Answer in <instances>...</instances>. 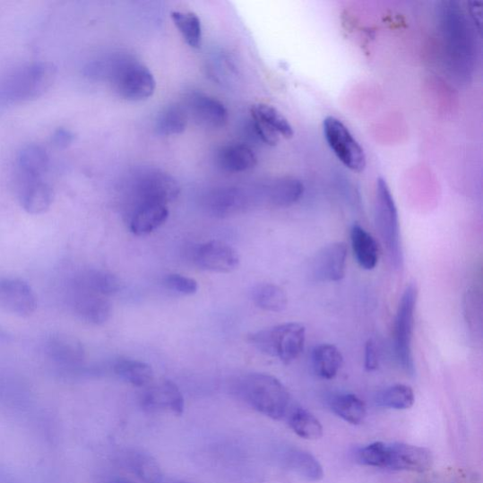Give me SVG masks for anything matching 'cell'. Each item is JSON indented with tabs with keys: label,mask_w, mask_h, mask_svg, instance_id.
Returning a JSON list of instances; mask_svg holds the SVG:
<instances>
[{
	"label": "cell",
	"mask_w": 483,
	"mask_h": 483,
	"mask_svg": "<svg viewBox=\"0 0 483 483\" xmlns=\"http://www.w3.org/2000/svg\"><path fill=\"white\" fill-rule=\"evenodd\" d=\"M86 71L88 76L110 79L117 95L126 100H145L155 92L156 81L150 69L131 57L99 61Z\"/></svg>",
	"instance_id": "cell-1"
},
{
	"label": "cell",
	"mask_w": 483,
	"mask_h": 483,
	"mask_svg": "<svg viewBox=\"0 0 483 483\" xmlns=\"http://www.w3.org/2000/svg\"><path fill=\"white\" fill-rule=\"evenodd\" d=\"M57 67L49 62H35L16 67L0 81V102L22 103L46 94L57 78Z\"/></svg>",
	"instance_id": "cell-2"
},
{
	"label": "cell",
	"mask_w": 483,
	"mask_h": 483,
	"mask_svg": "<svg viewBox=\"0 0 483 483\" xmlns=\"http://www.w3.org/2000/svg\"><path fill=\"white\" fill-rule=\"evenodd\" d=\"M241 398L260 414L274 420H280L288 414L291 403L288 389L273 375L252 373L244 377L238 385Z\"/></svg>",
	"instance_id": "cell-3"
},
{
	"label": "cell",
	"mask_w": 483,
	"mask_h": 483,
	"mask_svg": "<svg viewBox=\"0 0 483 483\" xmlns=\"http://www.w3.org/2000/svg\"><path fill=\"white\" fill-rule=\"evenodd\" d=\"M248 340L262 353L289 365L306 346V330L303 325L291 322L254 332L248 336Z\"/></svg>",
	"instance_id": "cell-4"
},
{
	"label": "cell",
	"mask_w": 483,
	"mask_h": 483,
	"mask_svg": "<svg viewBox=\"0 0 483 483\" xmlns=\"http://www.w3.org/2000/svg\"><path fill=\"white\" fill-rule=\"evenodd\" d=\"M375 220L392 265L400 270L403 265V249L399 212L390 188L383 177L378 178L375 188Z\"/></svg>",
	"instance_id": "cell-5"
},
{
	"label": "cell",
	"mask_w": 483,
	"mask_h": 483,
	"mask_svg": "<svg viewBox=\"0 0 483 483\" xmlns=\"http://www.w3.org/2000/svg\"><path fill=\"white\" fill-rule=\"evenodd\" d=\"M418 291L417 285L407 286L399 304L395 322V353L401 367L410 375H415L413 336L415 312Z\"/></svg>",
	"instance_id": "cell-6"
},
{
	"label": "cell",
	"mask_w": 483,
	"mask_h": 483,
	"mask_svg": "<svg viewBox=\"0 0 483 483\" xmlns=\"http://www.w3.org/2000/svg\"><path fill=\"white\" fill-rule=\"evenodd\" d=\"M328 145L339 160L349 169L361 173L367 167V156L359 142L353 137L345 125L333 116L323 124Z\"/></svg>",
	"instance_id": "cell-7"
},
{
	"label": "cell",
	"mask_w": 483,
	"mask_h": 483,
	"mask_svg": "<svg viewBox=\"0 0 483 483\" xmlns=\"http://www.w3.org/2000/svg\"><path fill=\"white\" fill-rule=\"evenodd\" d=\"M180 187L175 178L162 171H148L137 177L134 185V206L144 203L168 205L177 198Z\"/></svg>",
	"instance_id": "cell-8"
},
{
	"label": "cell",
	"mask_w": 483,
	"mask_h": 483,
	"mask_svg": "<svg viewBox=\"0 0 483 483\" xmlns=\"http://www.w3.org/2000/svg\"><path fill=\"white\" fill-rule=\"evenodd\" d=\"M433 463L432 453L424 447L402 443L385 445L384 470L424 473Z\"/></svg>",
	"instance_id": "cell-9"
},
{
	"label": "cell",
	"mask_w": 483,
	"mask_h": 483,
	"mask_svg": "<svg viewBox=\"0 0 483 483\" xmlns=\"http://www.w3.org/2000/svg\"><path fill=\"white\" fill-rule=\"evenodd\" d=\"M37 295L22 279H0V307L17 316L28 317L37 311Z\"/></svg>",
	"instance_id": "cell-10"
},
{
	"label": "cell",
	"mask_w": 483,
	"mask_h": 483,
	"mask_svg": "<svg viewBox=\"0 0 483 483\" xmlns=\"http://www.w3.org/2000/svg\"><path fill=\"white\" fill-rule=\"evenodd\" d=\"M194 261L201 270L229 273L239 266L240 257L234 247L224 242L213 240L196 248Z\"/></svg>",
	"instance_id": "cell-11"
},
{
	"label": "cell",
	"mask_w": 483,
	"mask_h": 483,
	"mask_svg": "<svg viewBox=\"0 0 483 483\" xmlns=\"http://www.w3.org/2000/svg\"><path fill=\"white\" fill-rule=\"evenodd\" d=\"M348 248L344 243L331 244L317 253L314 257L310 272L318 281H339L346 274Z\"/></svg>",
	"instance_id": "cell-12"
},
{
	"label": "cell",
	"mask_w": 483,
	"mask_h": 483,
	"mask_svg": "<svg viewBox=\"0 0 483 483\" xmlns=\"http://www.w3.org/2000/svg\"><path fill=\"white\" fill-rule=\"evenodd\" d=\"M73 306L77 315L93 325H103L111 318L112 303L108 298L73 283Z\"/></svg>",
	"instance_id": "cell-13"
},
{
	"label": "cell",
	"mask_w": 483,
	"mask_h": 483,
	"mask_svg": "<svg viewBox=\"0 0 483 483\" xmlns=\"http://www.w3.org/2000/svg\"><path fill=\"white\" fill-rule=\"evenodd\" d=\"M141 404L149 413L164 410L182 416L185 410L183 393L171 381L160 382L150 387L142 395Z\"/></svg>",
	"instance_id": "cell-14"
},
{
	"label": "cell",
	"mask_w": 483,
	"mask_h": 483,
	"mask_svg": "<svg viewBox=\"0 0 483 483\" xmlns=\"http://www.w3.org/2000/svg\"><path fill=\"white\" fill-rule=\"evenodd\" d=\"M50 157L47 151L38 144L23 147L16 158L17 181L19 184L47 181Z\"/></svg>",
	"instance_id": "cell-15"
},
{
	"label": "cell",
	"mask_w": 483,
	"mask_h": 483,
	"mask_svg": "<svg viewBox=\"0 0 483 483\" xmlns=\"http://www.w3.org/2000/svg\"><path fill=\"white\" fill-rule=\"evenodd\" d=\"M185 110L196 124L207 129L222 128L229 118L222 102L203 93H192L188 97Z\"/></svg>",
	"instance_id": "cell-16"
},
{
	"label": "cell",
	"mask_w": 483,
	"mask_h": 483,
	"mask_svg": "<svg viewBox=\"0 0 483 483\" xmlns=\"http://www.w3.org/2000/svg\"><path fill=\"white\" fill-rule=\"evenodd\" d=\"M47 352L53 362L69 371L79 369L85 359L80 340L65 333L52 334L47 340Z\"/></svg>",
	"instance_id": "cell-17"
},
{
	"label": "cell",
	"mask_w": 483,
	"mask_h": 483,
	"mask_svg": "<svg viewBox=\"0 0 483 483\" xmlns=\"http://www.w3.org/2000/svg\"><path fill=\"white\" fill-rule=\"evenodd\" d=\"M249 204L246 193L236 187L211 191L205 199V208L214 218L225 219L244 211Z\"/></svg>",
	"instance_id": "cell-18"
},
{
	"label": "cell",
	"mask_w": 483,
	"mask_h": 483,
	"mask_svg": "<svg viewBox=\"0 0 483 483\" xmlns=\"http://www.w3.org/2000/svg\"><path fill=\"white\" fill-rule=\"evenodd\" d=\"M168 216V205L160 203L137 205L134 207L131 216V230L138 237L150 235L160 226H163Z\"/></svg>",
	"instance_id": "cell-19"
},
{
	"label": "cell",
	"mask_w": 483,
	"mask_h": 483,
	"mask_svg": "<svg viewBox=\"0 0 483 483\" xmlns=\"http://www.w3.org/2000/svg\"><path fill=\"white\" fill-rule=\"evenodd\" d=\"M19 200L28 213L39 216L50 209L55 193L47 181L19 184Z\"/></svg>",
	"instance_id": "cell-20"
},
{
	"label": "cell",
	"mask_w": 483,
	"mask_h": 483,
	"mask_svg": "<svg viewBox=\"0 0 483 483\" xmlns=\"http://www.w3.org/2000/svg\"><path fill=\"white\" fill-rule=\"evenodd\" d=\"M353 253L358 263L366 271H372L379 262V246L374 237L359 225L350 231Z\"/></svg>",
	"instance_id": "cell-21"
},
{
	"label": "cell",
	"mask_w": 483,
	"mask_h": 483,
	"mask_svg": "<svg viewBox=\"0 0 483 483\" xmlns=\"http://www.w3.org/2000/svg\"><path fill=\"white\" fill-rule=\"evenodd\" d=\"M218 162L225 171L237 173L254 168L257 165V157L246 145H229L220 151Z\"/></svg>",
	"instance_id": "cell-22"
},
{
	"label": "cell",
	"mask_w": 483,
	"mask_h": 483,
	"mask_svg": "<svg viewBox=\"0 0 483 483\" xmlns=\"http://www.w3.org/2000/svg\"><path fill=\"white\" fill-rule=\"evenodd\" d=\"M303 185L293 177H282L268 185L265 199L275 207L285 208L295 204L303 194Z\"/></svg>",
	"instance_id": "cell-23"
},
{
	"label": "cell",
	"mask_w": 483,
	"mask_h": 483,
	"mask_svg": "<svg viewBox=\"0 0 483 483\" xmlns=\"http://www.w3.org/2000/svg\"><path fill=\"white\" fill-rule=\"evenodd\" d=\"M312 365L318 377L332 380L343 365V356L335 346L322 344L313 350Z\"/></svg>",
	"instance_id": "cell-24"
},
{
	"label": "cell",
	"mask_w": 483,
	"mask_h": 483,
	"mask_svg": "<svg viewBox=\"0 0 483 483\" xmlns=\"http://www.w3.org/2000/svg\"><path fill=\"white\" fill-rule=\"evenodd\" d=\"M286 467L298 476L310 480L319 481L324 478V470L318 460L304 451H291L286 454Z\"/></svg>",
	"instance_id": "cell-25"
},
{
	"label": "cell",
	"mask_w": 483,
	"mask_h": 483,
	"mask_svg": "<svg viewBox=\"0 0 483 483\" xmlns=\"http://www.w3.org/2000/svg\"><path fill=\"white\" fill-rule=\"evenodd\" d=\"M330 406L336 416L352 425L362 423L367 416L365 403L352 393L333 396Z\"/></svg>",
	"instance_id": "cell-26"
},
{
	"label": "cell",
	"mask_w": 483,
	"mask_h": 483,
	"mask_svg": "<svg viewBox=\"0 0 483 483\" xmlns=\"http://www.w3.org/2000/svg\"><path fill=\"white\" fill-rule=\"evenodd\" d=\"M114 370L120 379L137 387L151 384L154 377L153 369L150 365L126 358L117 360L114 365Z\"/></svg>",
	"instance_id": "cell-27"
},
{
	"label": "cell",
	"mask_w": 483,
	"mask_h": 483,
	"mask_svg": "<svg viewBox=\"0 0 483 483\" xmlns=\"http://www.w3.org/2000/svg\"><path fill=\"white\" fill-rule=\"evenodd\" d=\"M74 282L99 295L109 298L121 289L119 279L107 272L89 271L78 276Z\"/></svg>",
	"instance_id": "cell-28"
},
{
	"label": "cell",
	"mask_w": 483,
	"mask_h": 483,
	"mask_svg": "<svg viewBox=\"0 0 483 483\" xmlns=\"http://www.w3.org/2000/svg\"><path fill=\"white\" fill-rule=\"evenodd\" d=\"M129 470L145 483H162L163 473L159 463L150 454L131 452L125 458Z\"/></svg>",
	"instance_id": "cell-29"
},
{
	"label": "cell",
	"mask_w": 483,
	"mask_h": 483,
	"mask_svg": "<svg viewBox=\"0 0 483 483\" xmlns=\"http://www.w3.org/2000/svg\"><path fill=\"white\" fill-rule=\"evenodd\" d=\"M255 306L262 310L280 313L288 307V297L279 286L272 283H261L253 291Z\"/></svg>",
	"instance_id": "cell-30"
},
{
	"label": "cell",
	"mask_w": 483,
	"mask_h": 483,
	"mask_svg": "<svg viewBox=\"0 0 483 483\" xmlns=\"http://www.w3.org/2000/svg\"><path fill=\"white\" fill-rule=\"evenodd\" d=\"M188 115L180 105H170L159 115L156 131L160 135L171 136L183 134L187 126Z\"/></svg>",
	"instance_id": "cell-31"
},
{
	"label": "cell",
	"mask_w": 483,
	"mask_h": 483,
	"mask_svg": "<svg viewBox=\"0 0 483 483\" xmlns=\"http://www.w3.org/2000/svg\"><path fill=\"white\" fill-rule=\"evenodd\" d=\"M293 432L306 440H317L323 436L324 429L320 421L306 409L297 408L289 417Z\"/></svg>",
	"instance_id": "cell-32"
},
{
	"label": "cell",
	"mask_w": 483,
	"mask_h": 483,
	"mask_svg": "<svg viewBox=\"0 0 483 483\" xmlns=\"http://www.w3.org/2000/svg\"><path fill=\"white\" fill-rule=\"evenodd\" d=\"M171 17L187 45L193 48H199L203 39V28L199 16L190 12H173Z\"/></svg>",
	"instance_id": "cell-33"
},
{
	"label": "cell",
	"mask_w": 483,
	"mask_h": 483,
	"mask_svg": "<svg viewBox=\"0 0 483 483\" xmlns=\"http://www.w3.org/2000/svg\"><path fill=\"white\" fill-rule=\"evenodd\" d=\"M252 114L254 119L265 124L267 127L272 129L279 135H281L286 139L294 136V130L290 123L277 109H275L274 107L266 104H259L254 107Z\"/></svg>",
	"instance_id": "cell-34"
},
{
	"label": "cell",
	"mask_w": 483,
	"mask_h": 483,
	"mask_svg": "<svg viewBox=\"0 0 483 483\" xmlns=\"http://www.w3.org/2000/svg\"><path fill=\"white\" fill-rule=\"evenodd\" d=\"M375 401L388 409L408 410L415 403V392L408 385L396 384L380 392Z\"/></svg>",
	"instance_id": "cell-35"
},
{
	"label": "cell",
	"mask_w": 483,
	"mask_h": 483,
	"mask_svg": "<svg viewBox=\"0 0 483 483\" xmlns=\"http://www.w3.org/2000/svg\"><path fill=\"white\" fill-rule=\"evenodd\" d=\"M386 443L375 442L365 447L358 453V460L367 467L384 469Z\"/></svg>",
	"instance_id": "cell-36"
},
{
	"label": "cell",
	"mask_w": 483,
	"mask_h": 483,
	"mask_svg": "<svg viewBox=\"0 0 483 483\" xmlns=\"http://www.w3.org/2000/svg\"><path fill=\"white\" fill-rule=\"evenodd\" d=\"M164 282L168 289L184 296L194 295L199 289L198 282L180 274H169L165 278Z\"/></svg>",
	"instance_id": "cell-37"
},
{
	"label": "cell",
	"mask_w": 483,
	"mask_h": 483,
	"mask_svg": "<svg viewBox=\"0 0 483 483\" xmlns=\"http://www.w3.org/2000/svg\"><path fill=\"white\" fill-rule=\"evenodd\" d=\"M253 128L256 136L262 140L264 144L270 146H276L280 140V135L270 127H267L265 124L259 120H253Z\"/></svg>",
	"instance_id": "cell-38"
},
{
	"label": "cell",
	"mask_w": 483,
	"mask_h": 483,
	"mask_svg": "<svg viewBox=\"0 0 483 483\" xmlns=\"http://www.w3.org/2000/svg\"><path fill=\"white\" fill-rule=\"evenodd\" d=\"M75 140V135L73 132L67 130L66 128H58L53 133L51 136L52 144L57 147L58 149H66Z\"/></svg>",
	"instance_id": "cell-39"
},
{
	"label": "cell",
	"mask_w": 483,
	"mask_h": 483,
	"mask_svg": "<svg viewBox=\"0 0 483 483\" xmlns=\"http://www.w3.org/2000/svg\"><path fill=\"white\" fill-rule=\"evenodd\" d=\"M365 366L368 371H374L379 367L378 349L372 340H368L366 345Z\"/></svg>",
	"instance_id": "cell-40"
},
{
	"label": "cell",
	"mask_w": 483,
	"mask_h": 483,
	"mask_svg": "<svg viewBox=\"0 0 483 483\" xmlns=\"http://www.w3.org/2000/svg\"><path fill=\"white\" fill-rule=\"evenodd\" d=\"M0 483H13V481L9 479L8 474L3 470H0Z\"/></svg>",
	"instance_id": "cell-41"
},
{
	"label": "cell",
	"mask_w": 483,
	"mask_h": 483,
	"mask_svg": "<svg viewBox=\"0 0 483 483\" xmlns=\"http://www.w3.org/2000/svg\"><path fill=\"white\" fill-rule=\"evenodd\" d=\"M110 483H134L129 479H115Z\"/></svg>",
	"instance_id": "cell-42"
},
{
	"label": "cell",
	"mask_w": 483,
	"mask_h": 483,
	"mask_svg": "<svg viewBox=\"0 0 483 483\" xmlns=\"http://www.w3.org/2000/svg\"><path fill=\"white\" fill-rule=\"evenodd\" d=\"M174 483H188V482H185V481H176Z\"/></svg>",
	"instance_id": "cell-43"
}]
</instances>
